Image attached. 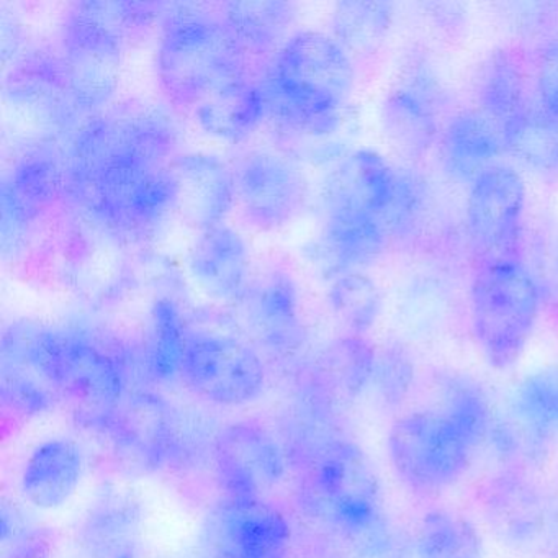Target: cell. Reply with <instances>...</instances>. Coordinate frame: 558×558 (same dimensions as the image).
<instances>
[{
  "mask_svg": "<svg viewBox=\"0 0 558 558\" xmlns=\"http://www.w3.org/2000/svg\"><path fill=\"white\" fill-rule=\"evenodd\" d=\"M175 148L178 129L162 110L132 106L90 117L71 145L66 194L112 236H155L178 214Z\"/></svg>",
  "mask_w": 558,
  "mask_h": 558,
  "instance_id": "1",
  "label": "cell"
},
{
  "mask_svg": "<svg viewBox=\"0 0 558 558\" xmlns=\"http://www.w3.org/2000/svg\"><path fill=\"white\" fill-rule=\"evenodd\" d=\"M354 84V60L331 34L296 32L274 54L263 83L269 119L289 135L328 138L344 122Z\"/></svg>",
  "mask_w": 558,
  "mask_h": 558,
  "instance_id": "2",
  "label": "cell"
},
{
  "mask_svg": "<svg viewBox=\"0 0 558 558\" xmlns=\"http://www.w3.org/2000/svg\"><path fill=\"white\" fill-rule=\"evenodd\" d=\"M162 14L156 70L162 90L175 106L194 110L211 94L247 76V58L221 12L178 5Z\"/></svg>",
  "mask_w": 558,
  "mask_h": 558,
  "instance_id": "3",
  "label": "cell"
},
{
  "mask_svg": "<svg viewBox=\"0 0 558 558\" xmlns=\"http://www.w3.org/2000/svg\"><path fill=\"white\" fill-rule=\"evenodd\" d=\"M538 312L541 292L522 260L478 266L470 289V325L489 365L506 371L521 359Z\"/></svg>",
  "mask_w": 558,
  "mask_h": 558,
  "instance_id": "4",
  "label": "cell"
},
{
  "mask_svg": "<svg viewBox=\"0 0 558 558\" xmlns=\"http://www.w3.org/2000/svg\"><path fill=\"white\" fill-rule=\"evenodd\" d=\"M387 447L398 478L420 495H437L456 485L478 450L430 408L400 414L388 430Z\"/></svg>",
  "mask_w": 558,
  "mask_h": 558,
  "instance_id": "5",
  "label": "cell"
},
{
  "mask_svg": "<svg viewBox=\"0 0 558 558\" xmlns=\"http://www.w3.org/2000/svg\"><path fill=\"white\" fill-rule=\"evenodd\" d=\"M312 496L318 511L355 541L387 542L380 482L357 444H326L313 466Z\"/></svg>",
  "mask_w": 558,
  "mask_h": 558,
  "instance_id": "6",
  "label": "cell"
},
{
  "mask_svg": "<svg viewBox=\"0 0 558 558\" xmlns=\"http://www.w3.org/2000/svg\"><path fill=\"white\" fill-rule=\"evenodd\" d=\"M527 189L511 166L495 165L470 184L466 236L478 266L521 260Z\"/></svg>",
  "mask_w": 558,
  "mask_h": 558,
  "instance_id": "7",
  "label": "cell"
},
{
  "mask_svg": "<svg viewBox=\"0 0 558 558\" xmlns=\"http://www.w3.org/2000/svg\"><path fill=\"white\" fill-rule=\"evenodd\" d=\"M234 210L247 227L277 231L293 223L308 201V181L296 159L276 149H253L233 166Z\"/></svg>",
  "mask_w": 558,
  "mask_h": 558,
  "instance_id": "8",
  "label": "cell"
},
{
  "mask_svg": "<svg viewBox=\"0 0 558 558\" xmlns=\"http://www.w3.org/2000/svg\"><path fill=\"white\" fill-rule=\"evenodd\" d=\"M182 377L205 400L236 407L263 390L266 367L259 352L236 336L187 328Z\"/></svg>",
  "mask_w": 558,
  "mask_h": 558,
  "instance_id": "9",
  "label": "cell"
},
{
  "mask_svg": "<svg viewBox=\"0 0 558 558\" xmlns=\"http://www.w3.org/2000/svg\"><path fill=\"white\" fill-rule=\"evenodd\" d=\"M446 89L434 68L413 57L398 71L381 102V125L391 145L410 159L427 155L442 135Z\"/></svg>",
  "mask_w": 558,
  "mask_h": 558,
  "instance_id": "10",
  "label": "cell"
},
{
  "mask_svg": "<svg viewBox=\"0 0 558 558\" xmlns=\"http://www.w3.org/2000/svg\"><path fill=\"white\" fill-rule=\"evenodd\" d=\"M302 293L292 274L272 267L254 274L236 310L251 338L266 351L292 355L306 339Z\"/></svg>",
  "mask_w": 558,
  "mask_h": 558,
  "instance_id": "11",
  "label": "cell"
},
{
  "mask_svg": "<svg viewBox=\"0 0 558 558\" xmlns=\"http://www.w3.org/2000/svg\"><path fill=\"white\" fill-rule=\"evenodd\" d=\"M66 166L51 153L37 151L15 162L2 182L4 250L17 251L35 221L66 194Z\"/></svg>",
  "mask_w": 558,
  "mask_h": 558,
  "instance_id": "12",
  "label": "cell"
},
{
  "mask_svg": "<svg viewBox=\"0 0 558 558\" xmlns=\"http://www.w3.org/2000/svg\"><path fill=\"white\" fill-rule=\"evenodd\" d=\"M480 509L489 531L508 547H531L547 529L544 496L519 470L489 476L480 489Z\"/></svg>",
  "mask_w": 558,
  "mask_h": 558,
  "instance_id": "13",
  "label": "cell"
},
{
  "mask_svg": "<svg viewBox=\"0 0 558 558\" xmlns=\"http://www.w3.org/2000/svg\"><path fill=\"white\" fill-rule=\"evenodd\" d=\"M195 286L214 302L236 306L253 280L246 238L228 223L198 231L187 256Z\"/></svg>",
  "mask_w": 558,
  "mask_h": 558,
  "instance_id": "14",
  "label": "cell"
},
{
  "mask_svg": "<svg viewBox=\"0 0 558 558\" xmlns=\"http://www.w3.org/2000/svg\"><path fill=\"white\" fill-rule=\"evenodd\" d=\"M5 93L15 107L53 126L68 129L83 117L63 57L28 54L12 68Z\"/></svg>",
  "mask_w": 558,
  "mask_h": 558,
  "instance_id": "15",
  "label": "cell"
},
{
  "mask_svg": "<svg viewBox=\"0 0 558 558\" xmlns=\"http://www.w3.org/2000/svg\"><path fill=\"white\" fill-rule=\"evenodd\" d=\"M178 214L197 231L227 223L234 210L233 169L210 153H181L171 161Z\"/></svg>",
  "mask_w": 558,
  "mask_h": 558,
  "instance_id": "16",
  "label": "cell"
},
{
  "mask_svg": "<svg viewBox=\"0 0 558 558\" xmlns=\"http://www.w3.org/2000/svg\"><path fill=\"white\" fill-rule=\"evenodd\" d=\"M217 465L231 499H259L283 473L282 453L264 430L233 424L217 440Z\"/></svg>",
  "mask_w": 558,
  "mask_h": 558,
  "instance_id": "17",
  "label": "cell"
},
{
  "mask_svg": "<svg viewBox=\"0 0 558 558\" xmlns=\"http://www.w3.org/2000/svg\"><path fill=\"white\" fill-rule=\"evenodd\" d=\"M221 558H286L290 525L263 499H231L218 514Z\"/></svg>",
  "mask_w": 558,
  "mask_h": 558,
  "instance_id": "18",
  "label": "cell"
},
{
  "mask_svg": "<svg viewBox=\"0 0 558 558\" xmlns=\"http://www.w3.org/2000/svg\"><path fill=\"white\" fill-rule=\"evenodd\" d=\"M440 159L452 178L469 181L492 166L506 151L501 129L482 110L457 113L446 123L439 140Z\"/></svg>",
  "mask_w": 558,
  "mask_h": 558,
  "instance_id": "19",
  "label": "cell"
},
{
  "mask_svg": "<svg viewBox=\"0 0 558 558\" xmlns=\"http://www.w3.org/2000/svg\"><path fill=\"white\" fill-rule=\"evenodd\" d=\"M192 113L208 135L221 142L240 143L269 119V104L263 83L246 77L211 94Z\"/></svg>",
  "mask_w": 558,
  "mask_h": 558,
  "instance_id": "20",
  "label": "cell"
},
{
  "mask_svg": "<svg viewBox=\"0 0 558 558\" xmlns=\"http://www.w3.org/2000/svg\"><path fill=\"white\" fill-rule=\"evenodd\" d=\"M83 452L66 439H51L28 457L22 489L32 505L54 509L70 501L83 476Z\"/></svg>",
  "mask_w": 558,
  "mask_h": 558,
  "instance_id": "21",
  "label": "cell"
},
{
  "mask_svg": "<svg viewBox=\"0 0 558 558\" xmlns=\"http://www.w3.org/2000/svg\"><path fill=\"white\" fill-rule=\"evenodd\" d=\"M476 100L478 110L501 129L502 138L532 109L524 66L512 51H495L483 63L476 80Z\"/></svg>",
  "mask_w": 558,
  "mask_h": 558,
  "instance_id": "22",
  "label": "cell"
},
{
  "mask_svg": "<svg viewBox=\"0 0 558 558\" xmlns=\"http://www.w3.org/2000/svg\"><path fill=\"white\" fill-rule=\"evenodd\" d=\"M247 54L274 57L293 34L295 5L287 2H231L220 9Z\"/></svg>",
  "mask_w": 558,
  "mask_h": 558,
  "instance_id": "23",
  "label": "cell"
},
{
  "mask_svg": "<svg viewBox=\"0 0 558 558\" xmlns=\"http://www.w3.org/2000/svg\"><path fill=\"white\" fill-rule=\"evenodd\" d=\"M429 408L456 424L476 449L492 433L495 416L488 395L469 375L440 374L434 380V404Z\"/></svg>",
  "mask_w": 558,
  "mask_h": 558,
  "instance_id": "24",
  "label": "cell"
},
{
  "mask_svg": "<svg viewBox=\"0 0 558 558\" xmlns=\"http://www.w3.org/2000/svg\"><path fill=\"white\" fill-rule=\"evenodd\" d=\"M390 2H341L331 19V37L351 54L367 58L380 50L393 25Z\"/></svg>",
  "mask_w": 558,
  "mask_h": 558,
  "instance_id": "25",
  "label": "cell"
},
{
  "mask_svg": "<svg viewBox=\"0 0 558 558\" xmlns=\"http://www.w3.org/2000/svg\"><path fill=\"white\" fill-rule=\"evenodd\" d=\"M416 558H483V541L475 525L456 511L434 509L414 529Z\"/></svg>",
  "mask_w": 558,
  "mask_h": 558,
  "instance_id": "26",
  "label": "cell"
},
{
  "mask_svg": "<svg viewBox=\"0 0 558 558\" xmlns=\"http://www.w3.org/2000/svg\"><path fill=\"white\" fill-rule=\"evenodd\" d=\"M377 351L364 336L345 335L326 345L319 368L328 384L345 398H355L374 380Z\"/></svg>",
  "mask_w": 558,
  "mask_h": 558,
  "instance_id": "27",
  "label": "cell"
},
{
  "mask_svg": "<svg viewBox=\"0 0 558 558\" xmlns=\"http://www.w3.org/2000/svg\"><path fill=\"white\" fill-rule=\"evenodd\" d=\"M326 302L348 335L364 336L377 322L381 295L365 272H345L329 279Z\"/></svg>",
  "mask_w": 558,
  "mask_h": 558,
  "instance_id": "28",
  "label": "cell"
},
{
  "mask_svg": "<svg viewBox=\"0 0 558 558\" xmlns=\"http://www.w3.org/2000/svg\"><path fill=\"white\" fill-rule=\"evenodd\" d=\"M148 351L153 371L161 377L181 374L187 325L174 300L158 299L149 312Z\"/></svg>",
  "mask_w": 558,
  "mask_h": 558,
  "instance_id": "29",
  "label": "cell"
},
{
  "mask_svg": "<svg viewBox=\"0 0 558 558\" xmlns=\"http://www.w3.org/2000/svg\"><path fill=\"white\" fill-rule=\"evenodd\" d=\"M551 434L509 410L508 416L493 421L488 439L509 469L522 472L524 466L537 462L548 449Z\"/></svg>",
  "mask_w": 558,
  "mask_h": 558,
  "instance_id": "30",
  "label": "cell"
},
{
  "mask_svg": "<svg viewBox=\"0 0 558 558\" xmlns=\"http://www.w3.org/2000/svg\"><path fill=\"white\" fill-rule=\"evenodd\" d=\"M509 410L551 436L558 434V367L544 368L525 378L515 388Z\"/></svg>",
  "mask_w": 558,
  "mask_h": 558,
  "instance_id": "31",
  "label": "cell"
},
{
  "mask_svg": "<svg viewBox=\"0 0 558 558\" xmlns=\"http://www.w3.org/2000/svg\"><path fill=\"white\" fill-rule=\"evenodd\" d=\"M416 380L413 359L400 345H388L377 352L374 380L381 400L388 407H400L410 398Z\"/></svg>",
  "mask_w": 558,
  "mask_h": 558,
  "instance_id": "32",
  "label": "cell"
},
{
  "mask_svg": "<svg viewBox=\"0 0 558 558\" xmlns=\"http://www.w3.org/2000/svg\"><path fill=\"white\" fill-rule=\"evenodd\" d=\"M538 110L558 123V38L545 41L535 63Z\"/></svg>",
  "mask_w": 558,
  "mask_h": 558,
  "instance_id": "33",
  "label": "cell"
},
{
  "mask_svg": "<svg viewBox=\"0 0 558 558\" xmlns=\"http://www.w3.org/2000/svg\"><path fill=\"white\" fill-rule=\"evenodd\" d=\"M555 169H558V145H557V153H555Z\"/></svg>",
  "mask_w": 558,
  "mask_h": 558,
  "instance_id": "34",
  "label": "cell"
}]
</instances>
